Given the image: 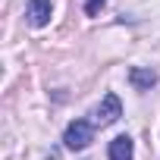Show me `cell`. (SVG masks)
<instances>
[{"instance_id": "obj_5", "label": "cell", "mask_w": 160, "mask_h": 160, "mask_svg": "<svg viewBox=\"0 0 160 160\" xmlns=\"http://www.w3.org/2000/svg\"><path fill=\"white\" fill-rule=\"evenodd\" d=\"M129 82H132V88H138V91H148V88H154V85H157V72H154V69L132 66V69H129Z\"/></svg>"}, {"instance_id": "obj_6", "label": "cell", "mask_w": 160, "mask_h": 160, "mask_svg": "<svg viewBox=\"0 0 160 160\" xmlns=\"http://www.w3.org/2000/svg\"><path fill=\"white\" fill-rule=\"evenodd\" d=\"M101 7H104V0H85V13H88V16H98Z\"/></svg>"}, {"instance_id": "obj_3", "label": "cell", "mask_w": 160, "mask_h": 160, "mask_svg": "<svg viewBox=\"0 0 160 160\" xmlns=\"http://www.w3.org/2000/svg\"><path fill=\"white\" fill-rule=\"evenodd\" d=\"M28 25H35V28H44L47 22H50V16H53V7H50V0H28Z\"/></svg>"}, {"instance_id": "obj_4", "label": "cell", "mask_w": 160, "mask_h": 160, "mask_svg": "<svg viewBox=\"0 0 160 160\" xmlns=\"http://www.w3.org/2000/svg\"><path fill=\"white\" fill-rule=\"evenodd\" d=\"M107 154H110V160H135V144H132L129 135H119V138L110 141Z\"/></svg>"}, {"instance_id": "obj_1", "label": "cell", "mask_w": 160, "mask_h": 160, "mask_svg": "<svg viewBox=\"0 0 160 160\" xmlns=\"http://www.w3.org/2000/svg\"><path fill=\"white\" fill-rule=\"evenodd\" d=\"M91 141H94V122H88V119H75L63 132V144L69 151H85Z\"/></svg>"}, {"instance_id": "obj_2", "label": "cell", "mask_w": 160, "mask_h": 160, "mask_svg": "<svg viewBox=\"0 0 160 160\" xmlns=\"http://www.w3.org/2000/svg\"><path fill=\"white\" fill-rule=\"evenodd\" d=\"M91 116H94V126H101V129H104V126H113V122L122 116V104H119V98H116V94H104V101L94 107Z\"/></svg>"}]
</instances>
